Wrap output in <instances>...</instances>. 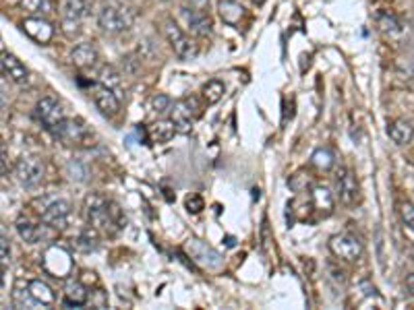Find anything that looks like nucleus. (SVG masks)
Segmentation results:
<instances>
[{
    "instance_id": "4c0bfd02",
    "label": "nucleus",
    "mask_w": 414,
    "mask_h": 310,
    "mask_svg": "<svg viewBox=\"0 0 414 310\" xmlns=\"http://www.w3.org/2000/svg\"><path fill=\"white\" fill-rule=\"evenodd\" d=\"M2 174H6V149L2 147Z\"/></svg>"
},
{
    "instance_id": "aec40b11",
    "label": "nucleus",
    "mask_w": 414,
    "mask_h": 310,
    "mask_svg": "<svg viewBox=\"0 0 414 310\" xmlns=\"http://www.w3.org/2000/svg\"><path fill=\"white\" fill-rule=\"evenodd\" d=\"M71 58H73V64L79 66V68H94L97 64V61H99L97 50L92 44H79V46L73 50Z\"/></svg>"
},
{
    "instance_id": "72a5a7b5",
    "label": "nucleus",
    "mask_w": 414,
    "mask_h": 310,
    "mask_svg": "<svg viewBox=\"0 0 414 310\" xmlns=\"http://www.w3.org/2000/svg\"><path fill=\"white\" fill-rule=\"evenodd\" d=\"M0 254H2V271H4L6 263L11 261V242H8L6 234H2V238H0Z\"/></svg>"
},
{
    "instance_id": "2eb2a0df",
    "label": "nucleus",
    "mask_w": 414,
    "mask_h": 310,
    "mask_svg": "<svg viewBox=\"0 0 414 310\" xmlns=\"http://www.w3.org/2000/svg\"><path fill=\"white\" fill-rule=\"evenodd\" d=\"M23 31L32 37L33 42L37 44H48L52 37H54V27L52 23H48L44 17H30L23 21Z\"/></svg>"
},
{
    "instance_id": "f704fd0d",
    "label": "nucleus",
    "mask_w": 414,
    "mask_h": 310,
    "mask_svg": "<svg viewBox=\"0 0 414 310\" xmlns=\"http://www.w3.org/2000/svg\"><path fill=\"white\" fill-rule=\"evenodd\" d=\"M187 209H189V213H201V209L205 207L203 205V199L199 197V194H191V197H187Z\"/></svg>"
},
{
    "instance_id": "7c9ffc66",
    "label": "nucleus",
    "mask_w": 414,
    "mask_h": 310,
    "mask_svg": "<svg viewBox=\"0 0 414 310\" xmlns=\"http://www.w3.org/2000/svg\"><path fill=\"white\" fill-rule=\"evenodd\" d=\"M400 217H402V225L404 232L414 240V205L413 203H402L400 205Z\"/></svg>"
},
{
    "instance_id": "58836bf2",
    "label": "nucleus",
    "mask_w": 414,
    "mask_h": 310,
    "mask_svg": "<svg viewBox=\"0 0 414 310\" xmlns=\"http://www.w3.org/2000/svg\"><path fill=\"white\" fill-rule=\"evenodd\" d=\"M251 2H253V4H257V6H261V4H263L265 0H251Z\"/></svg>"
},
{
    "instance_id": "c756f323",
    "label": "nucleus",
    "mask_w": 414,
    "mask_h": 310,
    "mask_svg": "<svg viewBox=\"0 0 414 310\" xmlns=\"http://www.w3.org/2000/svg\"><path fill=\"white\" fill-rule=\"evenodd\" d=\"M121 77H123V75H121L114 66H102V70H99V83H104V85H108V87H112V89L121 87V83H123Z\"/></svg>"
},
{
    "instance_id": "cd10ccee",
    "label": "nucleus",
    "mask_w": 414,
    "mask_h": 310,
    "mask_svg": "<svg viewBox=\"0 0 414 310\" xmlns=\"http://www.w3.org/2000/svg\"><path fill=\"white\" fill-rule=\"evenodd\" d=\"M311 163L317 168V170H323V172H327V170H331L334 168V163H336V155L331 149H327V147H319L313 151L311 155Z\"/></svg>"
},
{
    "instance_id": "a878e982",
    "label": "nucleus",
    "mask_w": 414,
    "mask_h": 310,
    "mask_svg": "<svg viewBox=\"0 0 414 310\" xmlns=\"http://www.w3.org/2000/svg\"><path fill=\"white\" fill-rule=\"evenodd\" d=\"M174 132H176V128H174L172 120H170V123H168V120H159V123L150 126V139L156 141V143H166V141H170V139L174 137Z\"/></svg>"
},
{
    "instance_id": "f03ea898",
    "label": "nucleus",
    "mask_w": 414,
    "mask_h": 310,
    "mask_svg": "<svg viewBox=\"0 0 414 310\" xmlns=\"http://www.w3.org/2000/svg\"><path fill=\"white\" fill-rule=\"evenodd\" d=\"M135 17L128 8L123 6H112V4H106L102 6L99 15H97V23L99 27L108 33H123V31L130 30Z\"/></svg>"
},
{
    "instance_id": "dca6fc26",
    "label": "nucleus",
    "mask_w": 414,
    "mask_h": 310,
    "mask_svg": "<svg viewBox=\"0 0 414 310\" xmlns=\"http://www.w3.org/2000/svg\"><path fill=\"white\" fill-rule=\"evenodd\" d=\"M87 0H64L63 2V25L66 33H71L73 27L77 30L81 19L85 17Z\"/></svg>"
},
{
    "instance_id": "b1692460",
    "label": "nucleus",
    "mask_w": 414,
    "mask_h": 310,
    "mask_svg": "<svg viewBox=\"0 0 414 310\" xmlns=\"http://www.w3.org/2000/svg\"><path fill=\"white\" fill-rule=\"evenodd\" d=\"M19 8L25 11L30 17H48L52 15V2L50 0H19Z\"/></svg>"
},
{
    "instance_id": "9b49d317",
    "label": "nucleus",
    "mask_w": 414,
    "mask_h": 310,
    "mask_svg": "<svg viewBox=\"0 0 414 310\" xmlns=\"http://www.w3.org/2000/svg\"><path fill=\"white\" fill-rule=\"evenodd\" d=\"M68 217H71V203L64 201V199H56L52 201L48 207H44L42 211V221L50 228H56V230H63L68 223Z\"/></svg>"
},
{
    "instance_id": "ddd939ff",
    "label": "nucleus",
    "mask_w": 414,
    "mask_h": 310,
    "mask_svg": "<svg viewBox=\"0 0 414 310\" xmlns=\"http://www.w3.org/2000/svg\"><path fill=\"white\" fill-rule=\"evenodd\" d=\"M336 186H338V197L344 205H354L358 201V194H360V188H358V180L356 176L352 174L348 168H342L340 174H338V180H336Z\"/></svg>"
},
{
    "instance_id": "a211bd4d",
    "label": "nucleus",
    "mask_w": 414,
    "mask_h": 310,
    "mask_svg": "<svg viewBox=\"0 0 414 310\" xmlns=\"http://www.w3.org/2000/svg\"><path fill=\"white\" fill-rule=\"evenodd\" d=\"M311 205H313V209L319 211L321 216H329L334 211V205H336L331 190L327 186H313L311 188Z\"/></svg>"
},
{
    "instance_id": "4468645a",
    "label": "nucleus",
    "mask_w": 414,
    "mask_h": 310,
    "mask_svg": "<svg viewBox=\"0 0 414 310\" xmlns=\"http://www.w3.org/2000/svg\"><path fill=\"white\" fill-rule=\"evenodd\" d=\"M0 66H2V75L8 77L11 81H15L17 85H21V87L30 85V70L25 68V64L19 61L17 56H13L8 52H2Z\"/></svg>"
},
{
    "instance_id": "2f4dec72",
    "label": "nucleus",
    "mask_w": 414,
    "mask_h": 310,
    "mask_svg": "<svg viewBox=\"0 0 414 310\" xmlns=\"http://www.w3.org/2000/svg\"><path fill=\"white\" fill-rule=\"evenodd\" d=\"M170 108H172V99L168 95L158 93V95L152 97V110L156 114H166V112H170Z\"/></svg>"
},
{
    "instance_id": "39448f33",
    "label": "nucleus",
    "mask_w": 414,
    "mask_h": 310,
    "mask_svg": "<svg viewBox=\"0 0 414 310\" xmlns=\"http://www.w3.org/2000/svg\"><path fill=\"white\" fill-rule=\"evenodd\" d=\"M164 33H166V37H168V42H170V46H172V50H174V54L178 58L191 61V58L197 56V46L193 44L191 39L185 35V31L181 30L172 19L164 21Z\"/></svg>"
},
{
    "instance_id": "393cba45",
    "label": "nucleus",
    "mask_w": 414,
    "mask_h": 310,
    "mask_svg": "<svg viewBox=\"0 0 414 310\" xmlns=\"http://www.w3.org/2000/svg\"><path fill=\"white\" fill-rule=\"evenodd\" d=\"M99 247V236H97V230L94 225L85 228L77 238H75V248L81 250V252H92Z\"/></svg>"
},
{
    "instance_id": "6ab92c4d",
    "label": "nucleus",
    "mask_w": 414,
    "mask_h": 310,
    "mask_svg": "<svg viewBox=\"0 0 414 310\" xmlns=\"http://www.w3.org/2000/svg\"><path fill=\"white\" fill-rule=\"evenodd\" d=\"M90 302V292L81 281H68L64 287V306H85Z\"/></svg>"
},
{
    "instance_id": "c9c22d12",
    "label": "nucleus",
    "mask_w": 414,
    "mask_h": 310,
    "mask_svg": "<svg viewBox=\"0 0 414 310\" xmlns=\"http://www.w3.org/2000/svg\"><path fill=\"white\" fill-rule=\"evenodd\" d=\"M185 4H187V6H191V8L205 11V8H207V4H209V0H185Z\"/></svg>"
},
{
    "instance_id": "9d476101",
    "label": "nucleus",
    "mask_w": 414,
    "mask_h": 310,
    "mask_svg": "<svg viewBox=\"0 0 414 310\" xmlns=\"http://www.w3.org/2000/svg\"><path fill=\"white\" fill-rule=\"evenodd\" d=\"M195 118H197V114L193 110L189 97L187 99H178V101L172 104V108H170V120L174 124L176 132H183V135L191 132L193 120Z\"/></svg>"
},
{
    "instance_id": "412c9836",
    "label": "nucleus",
    "mask_w": 414,
    "mask_h": 310,
    "mask_svg": "<svg viewBox=\"0 0 414 310\" xmlns=\"http://www.w3.org/2000/svg\"><path fill=\"white\" fill-rule=\"evenodd\" d=\"M387 135L396 145H406L414 137V126L406 120H394L387 126Z\"/></svg>"
},
{
    "instance_id": "473e14b6",
    "label": "nucleus",
    "mask_w": 414,
    "mask_h": 310,
    "mask_svg": "<svg viewBox=\"0 0 414 310\" xmlns=\"http://www.w3.org/2000/svg\"><path fill=\"white\" fill-rule=\"evenodd\" d=\"M15 304L17 306H28V309H35V306H44L42 302H37L32 296V292H15Z\"/></svg>"
},
{
    "instance_id": "bb28decb",
    "label": "nucleus",
    "mask_w": 414,
    "mask_h": 310,
    "mask_svg": "<svg viewBox=\"0 0 414 310\" xmlns=\"http://www.w3.org/2000/svg\"><path fill=\"white\" fill-rule=\"evenodd\" d=\"M17 232H19V236L28 242V244H37L42 238H44V230L39 228V225H35L32 221H19L17 223Z\"/></svg>"
},
{
    "instance_id": "4be33fe9",
    "label": "nucleus",
    "mask_w": 414,
    "mask_h": 310,
    "mask_svg": "<svg viewBox=\"0 0 414 310\" xmlns=\"http://www.w3.org/2000/svg\"><path fill=\"white\" fill-rule=\"evenodd\" d=\"M28 290L32 292L33 298H35L37 302H42L44 306H48V304H52V302L56 300L52 287H50L46 281H42V279H32V281L28 283Z\"/></svg>"
},
{
    "instance_id": "f257e3e1",
    "label": "nucleus",
    "mask_w": 414,
    "mask_h": 310,
    "mask_svg": "<svg viewBox=\"0 0 414 310\" xmlns=\"http://www.w3.org/2000/svg\"><path fill=\"white\" fill-rule=\"evenodd\" d=\"M85 216L97 232L108 234V236H114L125 225V217L121 213V207L112 201H106L104 197H97V194L87 197Z\"/></svg>"
},
{
    "instance_id": "20e7f679",
    "label": "nucleus",
    "mask_w": 414,
    "mask_h": 310,
    "mask_svg": "<svg viewBox=\"0 0 414 310\" xmlns=\"http://www.w3.org/2000/svg\"><path fill=\"white\" fill-rule=\"evenodd\" d=\"M185 250H187V254L191 256V261L195 265H199V267H203V269H207V271H216V269L222 267V254H220L216 248L205 244L203 240L191 238V240L185 244Z\"/></svg>"
},
{
    "instance_id": "f3484780",
    "label": "nucleus",
    "mask_w": 414,
    "mask_h": 310,
    "mask_svg": "<svg viewBox=\"0 0 414 310\" xmlns=\"http://www.w3.org/2000/svg\"><path fill=\"white\" fill-rule=\"evenodd\" d=\"M183 19L187 21V27H189L195 35L205 37V35L212 33V19H209L203 11H199V8L185 6V8H183Z\"/></svg>"
},
{
    "instance_id": "7ed1b4c3",
    "label": "nucleus",
    "mask_w": 414,
    "mask_h": 310,
    "mask_svg": "<svg viewBox=\"0 0 414 310\" xmlns=\"http://www.w3.org/2000/svg\"><path fill=\"white\" fill-rule=\"evenodd\" d=\"M54 135L63 141L64 145H71V147H87L92 145V132L85 124L77 118H64L63 123L54 128Z\"/></svg>"
},
{
    "instance_id": "c85d7f7f",
    "label": "nucleus",
    "mask_w": 414,
    "mask_h": 310,
    "mask_svg": "<svg viewBox=\"0 0 414 310\" xmlns=\"http://www.w3.org/2000/svg\"><path fill=\"white\" fill-rule=\"evenodd\" d=\"M224 92H226V87H224L222 81L214 79V81L205 83V87H203V99L207 101V106H214V104H218L222 99Z\"/></svg>"
},
{
    "instance_id": "0eeeda50",
    "label": "nucleus",
    "mask_w": 414,
    "mask_h": 310,
    "mask_svg": "<svg viewBox=\"0 0 414 310\" xmlns=\"http://www.w3.org/2000/svg\"><path fill=\"white\" fill-rule=\"evenodd\" d=\"M15 174L19 178V182L23 186H37L44 178V163L39 157L33 155H25L15 163Z\"/></svg>"
},
{
    "instance_id": "423d86ee",
    "label": "nucleus",
    "mask_w": 414,
    "mask_h": 310,
    "mask_svg": "<svg viewBox=\"0 0 414 310\" xmlns=\"http://www.w3.org/2000/svg\"><path fill=\"white\" fill-rule=\"evenodd\" d=\"M329 250L334 252V256L344 259V261H351L352 263V261H358V259L363 256V242H360L356 236L344 232V234L331 236V240H329Z\"/></svg>"
},
{
    "instance_id": "5701e85b",
    "label": "nucleus",
    "mask_w": 414,
    "mask_h": 310,
    "mask_svg": "<svg viewBox=\"0 0 414 310\" xmlns=\"http://www.w3.org/2000/svg\"><path fill=\"white\" fill-rule=\"evenodd\" d=\"M245 15V8L236 2V0H220V17L224 23L228 25H236Z\"/></svg>"
},
{
    "instance_id": "6e6552de",
    "label": "nucleus",
    "mask_w": 414,
    "mask_h": 310,
    "mask_svg": "<svg viewBox=\"0 0 414 310\" xmlns=\"http://www.w3.org/2000/svg\"><path fill=\"white\" fill-rule=\"evenodd\" d=\"M73 267L71 254L61 247H50L44 254V269L54 278H66Z\"/></svg>"
},
{
    "instance_id": "e433bc0d",
    "label": "nucleus",
    "mask_w": 414,
    "mask_h": 310,
    "mask_svg": "<svg viewBox=\"0 0 414 310\" xmlns=\"http://www.w3.org/2000/svg\"><path fill=\"white\" fill-rule=\"evenodd\" d=\"M404 285H406V292H408V294L414 298V273H410V275L406 278Z\"/></svg>"
},
{
    "instance_id": "1a4fd4ad",
    "label": "nucleus",
    "mask_w": 414,
    "mask_h": 310,
    "mask_svg": "<svg viewBox=\"0 0 414 310\" xmlns=\"http://www.w3.org/2000/svg\"><path fill=\"white\" fill-rule=\"evenodd\" d=\"M35 116H37L39 123L44 124L48 130H52V132L64 120L63 108H61V104L54 97H42L37 101V106H35Z\"/></svg>"
},
{
    "instance_id": "f8f14e48",
    "label": "nucleus",
    "mask_w": 414,
    "mask_h": 310,
    "mask_svg": "<svg viewBox=\"0 0 414 310\" xmlns=\"http://www.w3.org/2000/svg\"><path fill=\"white\" fill-rule=\"evenodd\" d=\"M94 101H96L97 110L104 114V116H116L118 110H121V99L118 95L114 93L112 87L104 85V83H97L94 87Z\"/></svg>"
}]
</instances>
